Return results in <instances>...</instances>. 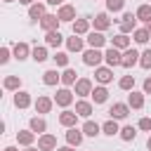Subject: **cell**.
Returning a JSON list of instances; mask_svg holds the SVG:
<instances>
[{
    "label": "cell",
    "instance_id": "cell-46",
    "mask_svg": "<svg viewBox=\"0 0 151 151\" xmlns=\"http://www.w3.org/2000/svg\"><path fill=\"white\" fill-rule=\"evenodd\" d=\"M47 5H52V7H57V5H64V0H47Z\"/></svg>",
    "mask_w": 151,
    "mask_h": 151
},
{
    "label": "cell",
    "instance_id": "cell-20",
    "mask_svg": "<svg viewBox=\"0 0 151 151\" xmlns=\"http://www.w3.org/2000/svg\"><path fill=\"white\" fill-rule=\"evenodd\" d=\"M76 113H78L80 118H90V116L94 113V104L87 101V99H78V101H76Z\"/></svg>",
    "mask_w": 151,
    "mask_h": 151
},
{
    "label": "cell",
    "instance_id": "cell-39",
    "mask_svg": "<svg viewBox=\"0 0 151 151\" xmlns=\"http://www.w3.org/2000/svg\"><path fill=\"white\" fill-rule=\"evenodd\" d=\"M125 7V0H106V12H123Z\"/></svg>",
    "mask_w": 151,
    "mask_h": 151
},
{
    "label": "cell",
    "instance_id": "cell-6",
    "mask_svg": "<svg viewBox=\"0 0 151 151\" xmlns=\"http://www.w3.org/2000/svg\"><path fill=\"white\" fill-rule=\"evenodd\" d=\"M137 14H132V12H125L123 14V19L118 21L120 24V33H134V28H137Z\"/></svg>",
    "mask_w": 151,
    "mask_h": 151
},
{
    "label": "cell",
    "instance_id": "cell-27",
    "mask_svg": "<svg viewBox=\"0 0 151 151\" xmlns=\"http://www.w3.org/2000/svg\"><path fill=\"white\" fill-rule=\"evenodd\" d=\"M83 132H85V137H97V134H101V125H99L97 120L85 118V123H83Z\"/></svg>",
    "mask_w": 151,
    "mask_h": 151
},
{
    "label": "cell",
    "instance_id": "cell-21",
    "mask_svg": "<svg viewBox=\"0 0 151 151\" xmlns=\"http://www.w3.org/2000/svg\"><path fill=\"white\" fill-rule=\"evenodd\" d=\"M66 50L68 52H85V38L73 33L71 38H66Z\"/></svg>",
    "mask_w": 151,
    "mask_h": 151
},
{
    "label": "cell",
    "instance_id": "cell-47",
    "mask_svg": "<svg viewBox=\"0 0 151 151\" xmlns=\"http://www.w3.org/2000/svg\"><path fill=\"white\" fill-rule=\"evenodd\" d=\"M33 2H38V0H19V5H26V7H31Z\"/></svg>",
    "mask_w": 151,
    "mask_h": 151
},
{
    "label": "cell",
    "instance_id": "cell-44",
    "mask_svg": "<svg viewBox=\"0 0 151 151\" xmlns=\"http://www.w3.org/2000/svg\"><path fill=\"white\" fill-rule=\"evenodd\" d=\"M142 87H144V90H142L144 94H151V76H149V78L144 80V85H142Z\"/></svg>",
    "mask_w": 151,
    "mask_h": 151
},
{
    "label": "cell",
    "instance_id": "cell-42",
    "mask_svg": "<svg viewBox=\"0 0 151 151\" xmlns=\"http://www.w3.org/2000/svg\"><path fill=\"white\" fill-rule=\"evenodd\" d=\"M137 127H139V130H144V132H151V118H149V116H144V118H139V123H137Z\"/></svg>",
    "mask_w": 151,
    "mask_h": 151
},
{
    "label": "cell",
    "instance_id": "cell-25",
    "mask_svg": "<svg viewBox=\"0 0 151 151\" xmlns=\"http://www.w3.org/2000/svg\"><path fill=\"white\" fill-rule=\"evenodd\" d=\"M35 137H38V134H35L31 127H28V130H19V132H17V142H19L21 146H33Z\"/></svg>",
    "mask_w": 151,
    "mask_h": 151
},
{
    "label": "cell",
    "instance_id": "cell-24",
    "mask_svg": "<svg viewBox=\"0 0 151 151\" xmlns=\"http://www.w3.org/2000/svg\"><path fill=\"white\" fill-rule=\"evenodd\" d=\"M28 127H31V130H33L38 137L47 132V123H45V118H42V116H33V118L28 120Z\"/></svg>",
    "mask_w": 151,
    "mask_h": 151
},
{
    "label": "cell",
    "instance_id": "cell-8",
    "mask_svg": "<svg viewBox=\"0 0 151 151\" xmlns=\"http://www.w3.org/2000/svg\"><path fill=\"white\" fill-rule=\"evenodd\" d=\"M47 14V5L45 2H33L31 7H28V19L33 21V24H40V19Z\"/></svg>",
    "mask_w": 151,
    "mask_h": 151
},
{
    "label": "cell",
    "instance_id": "cell-23",
    "mask_svg": "<svg viewBox=\"0 0 151 151\" xmlns=\"http://www.w3.org/2000/svg\"><path fill=\"white\" fill-rule=\"evenodd\" d=\"M76 83H78V73H76V68L66 66V68L61 71V85H64V87H73Z\"/></svg>",
    "mask_w": 151,
    "mask_h": 151
},
{
    "label": "cell",
    "instance_id": "cell-1",
    "mask_svg": "<svg viewBox=\"0 0 151 151\" xmlns=\"http://www.w3.org/2000/svg\"><path fill=\"white\" fill-rule=\"evenodd\" d=\"M101 61H104V52L101 50H97V47H87L85 52H83V64L85 66H101Z\"/></svg>",
    "mask_w": 151,
    "mask_h": 151
},
{
    "label": "cell",
    "instance_id": "cell-29",
    "mask_svg": "<svg viewBox=\"0 0 151 151\" xmlns=\"http://www.w3.org/2000/svg\"><path fill=\"white\" fill-rule=\"evenodd\" d=\"M127 104H130V109H144V92L132 90L127 94Z\"/></svg>",
    "mask_w": 151,
    "mask_h": 151
},
{
    "label": "cell",
    "instance_id": "cell-40",
    "mask_svg": "<svg viewBox=\"0 0 151 151\" xmlns=\"http://www.w3.org/2000/svg\"><path fill=\"white\" fill-rule=\"evenodd\" d=\"M52 59H54V64H57V66H61V68H66V66H68V54H66V52H57Z\"/></svg>",
    "mask_w": 151,
    "mask_h": 151
},
{
    "label": "cell",
    "instance_id": "cell-12",
    "mask_svg": "<svg viewBox=\"0 0 151 151\" xmlns=\"http://www.w3.org/2000/svg\"><path fill=\"white\" fill-rule=\"evenodd\" d=\"M38 149H40V151H57V137L50 134V132L40 134V137H38Z\"/></svg>",
    "mask_w": 151,
    "mask_h": 151
},
{
    "label": "cell",
    "instance_id": "cell-14",
    "mask_svg": "<svg viewBox=\"0 0 151 151\" xmlns=\"http://www.w3.org/2000/svg\"><path fill=\"white\" fill-rule=\"evenodd\" d=\"M90 24H92V17H78L73 21V33L76 35H87L90 33Z\"/></svg>",
    "mask_w": 151,
    "mask_h": 151
},
{
    "label": "cell",
    "instance_id": "cell-45",
    "mask_svg": "<svg viewBox=\"0 0 151 151\" xmlns=\"http://www.w3.org/2000/svg\"><path fill=\"white\" fill-rule=\"evenodd\" d=\"M57 151H76V146H71V144L68 146H57Z\"/></svg>",
    "mask_w": 151,
    "mask_h": 151
},
{
    "label": "cell",
    "instance_id": "cell-15",
    "mask_svg": "<svg viewBox=\"0 0 151 151\" xmlns=\"http://www.w3.org/2000/svg\"><path fill=\"white\" fill-rule=\"evenodd\" d=\"M85 42H87L90 47H97V50H101V47L106 45V35H104L101 31H90V33H87V38H85Z\"/></svg>",
    "mask_w": 151,
    "mask_h": 151
},
{
    "label": "cell",
    "instance_id": "cell-31",
    "mask_svg": "<svg viewBox=\"0 0 151 151\" xmlns=\"http://www.w3.org/2000/svg\"><path fill=\"white\" fill-rule=\"evenodd\" d=\"M111 47H118V50H127L130 47V38H127V33H118V35H113L111 38Z\"/></svg>",
    "mask_w": 151,
    "mask_h": 151
},
{
    "label": "cell",
    "instance_id": "cell-52",
    "mask_svg": "<svg viewBox=\"0 0 151 151\" xmlns=\"http://www.w3.org/2000/svg\"><path fill=\"white\" fill-rule=\"evenodd\" d=\"M2 2H17V0H2Z\"/></svg>",
    "mask_w": 151,
    "mask_h": 151
},
{
    "label": "cell",
    "instance_id": "cell-18",
    "mask_svg": "<svg viewBox=\"0 0 151 151\" xmlns=\"http://www.w3.org/2000/svg\"><path fill=\"white\" fill-rule=\"evenodd\" d=\"M31 47H28V42H17L14 47H12V54H14V59L17 61H26L28 57H31Z\"/></svg>",
    "mask_w": 151,
    "mask_h": 151
},
{
    "label": "cell",
    "instance_id": "cell-26",
    "mask_svg": "<svg viewBox=\"0 0 151 151\" xmlns=\"http://www.w3.org/2000/svg\"><path fill=\"white\" fill-rule=\"evenodd\" d=\"M57 17H59L61 21H76V19H78V17H76V7H73V5H59Z\"/></svg>",
    "mask_w": 151,
    "mask_h": 151
},
{
    "label": "cell",
    "instance_id": "cell-34",
    "mask_svg": "<svg viewBox=\"0 0 151 151\" xmlns=\"http://www.w3.org/2000/svg\"><path fill=\"white\" fill-rule=\"evenodd\" d=\"M31 59L38 61V64H42L45 59H50V57H47V47H45V45H35L33 52H31Z\"/></svg>",
    "mask_w": 151,
    "mask_h": 151
},
{
    "label": "cell",
    "instance_id": "cell-28",
    "mask_svg": "<svg viewBox=\"0 0 151 151\" xmlns=\"http://www.w3.org/2000/svg\"><path fill=\"white\" fill-rule=\"evenodd\" d=\"M42 83L52 87V85H57V83H61V73H59L57 68H47V71L42 73Z\"/></svg>",
    "mask_w": 151,
    "mask_h": 151
},
{
    "label": "cell",
    "instance_id": "cell-9",
    "mask_svg": "<svg viewBox=\"0 0 151 151\" xmlns=\"http://www.w3.org/2000/svg\"><path fill=\"white\" fill-rule=\"evenodd\" d=\"M94 80H97L99 85H109V83L113 80V68H111V66H97V68H94Z\"/></svg>",
    "mask_w": 151,
    "mask_h": 151
},
{
    "label": "cell",
    "instance_id": "cell-38",
    "mask_svg": "<svg viewBox=\"0 0 151 151\" xmlns=\"http://www.w3.org/2000/svg\"><path fill=\"white\" fill-rule=\"evenodd\" d=\"M118 134H120V139H123V142H132V139L137 137V130H134L132 125H123Z\"/></svg>",
    "mask_w": 151,
    "mask_h": 151
},
{
    "label": "cell",
    "instance_id": "cell-5",
    "mask_svg": "<svg viewBox=\"0 0 151 151\" xmlns=\"http://www.w3.org/2000/svg\"><path fill=\"white\" fill-rule=\"evenodd\" d=\"M83 139H85V132H83V127H66V144H71V146H80L83 144Z\"/></svg>",
    "mask_w": 151,
    "mask_h": 151
},
{
    "label": "cell",
    "instance_id": "cell-30",
    "mask_svg": "<svg viewBox=\"0 0 151 151\" xmlns=\"http://www.w3.org/2000/svg\"><path fill=\"white\" fill-rule=\"evenodd\" d=\"M101 132H104L106 137H113V134H118V132H120V125H118V120H116V118H109L106 123H101Z\"/></svg>",
    "mask_w": 151,
    "mask_h": 151
},
{
    "label": "cell",
    "instance_id": "cell-11",
    "mask_svg": "<svg viewBox=\"0 0 151 151\" xmlns=\"http://www.w3.org/2000/svg\"><path fill=\"white\" fill-rule=\"evenodd\" d=\"M78 113L76 111H71V109H64L61 113H59V125H64V127H76L78 125Z\"/></svg>",
    "mask_w": 151,
    "mask_h": 151
},
{
    "label": "cell",
    "instance_id": "cell-3",
    "mask_svg": "<svg viewBox=\"0 0 151 151\" xmlns=\"http://www.w3.org/2000/svg\"><path fill=\"white\" fill-rule=\"evenodd\" d=\"M104 61H106V66H111V68L123 66V50H118V47H109V50L104 52Z\"/></svg>",
    "mask_w": 151,
    "mask_h": 151
},
{
    "label": "cell",
    "instance_id": "cell-19",
    "mask_svg": "<svg viewBox=\"0 0 151 151\" xmlns=\"http://www.w3.org/2000/svg\"><path fill=\"white\" fill-rule=\"evenodd\" d=\"M31 104H33L31 92H26V90H17V92H14V106H17V109H28Z\"/></svg>",
    "mask_w": 151,
    "mask_h": 151
},
{
    "label": "cell",
    "instance_id": "cell-35",
    "mask_svg": "<svg viewBox=\"0 0 151 151\" xmlns=\"http://www.w3.org/2000/svg\"><path fill=\"white\" fill-rule=\"evenodd\" d=\"M134 14H137V19H139V21H144V24H146V21L151 19V2H144V5H139Z\"/></svg>",
    "mask_w": 151,
    "mask_h": 151
},
{
    "label": "cell",
    "instance_id": "cell-51",
    "mask_svg": "<svg viewBox=\"0 0 151 151\" xmlns=\"http://www.w3.org/2000/svg\"><path fill=\"white\" fill-rule=\"evenodd\" d=\"M146 31H149V33H151V19H149V21H146Z\"/></svg>",
    "mask_w": 151,
    "mask_h": 151
},
{
    "label": "cell",
    "instance_id": "cell-2",
    "mask_svg": "<svg viewBox=\"0 0 151 151\" xmlns=\"http://www.w3.org/2000/svg\"><path fill=\"white\" fill-rule=\"evenodd\" d=\"M73 94H76V92H71L68 87H59V90H57V94H54V104H57V106H61V109H68V106L73 104V99H76Z\"/></svg>",
    "mask_w": 151,
    "mask_h": 151
},
{
    "label": "cell",
    "instance_id": "cell-33",
    "mask_svg": "<svg viewBox=\"0 0 151 151\" xmlns=\"http://www.w3.org/2000/svg\"><path fill=\"white\" fill-rule=\"evenodd\" d=\"M2 87H5V90H12V92H17V90H21V78H19V76H5V80H2Z\"/></svg>",
    "mask_w": 151,
    "mask_h": 151
},
{
    "label": "cell",
    "instance_id": "cell-17",
    "mask_svg": "<svg viewBox=\"0 0 151 151\" xmlns=\"http://www.w3.org/2000/svg\"><path fill=\"white\" fill-rule=\"evenodd\" d=\"M59 24H61V19H59L57 14H45V17L40 19V28H42L45 33H47V31H57Z\"/></svg>",
    "mask_w": 151,
    "mask_h": 151
},
{
    "label": "cell",
    "instance_id": "cell-36",
    "mask_svg": "<svg viewBox=\"0 0 151 151\" xmlns=\"http://www.w3.org/2000/svg\"><path fill=\"white\" fill-rule=\"evenodd\" d=\"M132 35H134V42H137V45H146L149 38H151V33L146 31V26H144V28H134Z\"/></svg>",
    "mask_w": 151,
    "mask_h": 151
},
{
    "label": "cell",
    "instance_id": "cell-41",
    "mask_svg": "<svg viewBox=\"0 0 151 151\" xmlns=\"http://www.w3.org/2000/svg\"><path fill=\"white\" fill-rule=\"evenodd\" d=\"M139 66H142V68H151V50H144V52H142Z\"/></svg>",
    "mask_w": 151,
    "mask_h": 151
},
{
    "label": "cell",
    "instance_id": "cell-49",
    "mask_svg": "<svg viewBox=\"0 0 151 151\" xmlns=\"http://www.w3.org/2000/svg\"><path fill=\"white\" fill-rule=\"evenodd\" d=\"M146 149L151 151V134H149V139H146Z\"/></svg>",
    "mask_w": 151,
    "mask_h": 151
},
{
    "label": "cell",
    "instance_id": "cell-50",
    "mask_svg": "<svg viewBox=\"0 0 151 151\" xmlns=\"http://www.w3.org/2000/svg\"><path fill=\"white\" fill-rule=\"evenodd\" d=\"M24 151H40V149H35V146H26Z\"/></svg>",
    "mask_w": 151,
    "mask_h": 151
},
{
    "label": "cell",
    "instance_id": "cell-4",
    "mask_svg": "<svg viewBox=\"0 0 151 151\" xmlns=\"http://www.w3.org/2000/svg\"><path fill=\"white\" fill-rule=\"evenodd\" d=\"M92 90H94V85H92V80H90V78H78V83L73 85V92H76L80 99L90 97V94H92Z\"/></svg>",
    "mask_w": 151,
    "mask_h": 151
},
{
    "label": "cell",
    "instance_id": "cell-43",
    "mask_svg": "<svg viewBox=\"0 0 151 151\" xmlns=\"http://www.w3.org/2000/svg\"><path fill=\"white\" fill-rule=\"evenodd\" d=\"M9 54H12V50H9L7 45H2V47H0V64H7V61H9Z\"/></svg>",
    "mask_w": 151,
    "mask_h": 151
},
{
    "label": "cell",
    "instance_id": "cell-32",
    "mask_svg": "<svg viewBox=\"0 0 151 151\" xmlns=\"http://www.w3.org/2000/svg\"><path fill=\"white\" fill-rule=\"evenodd\" d=\"M90 97H92V101H94V104H104V101L109 99V90H106L104 85H97V87L92 90V94H90Z\"/></svg>",
    "mask_w": 151,
    "mask_h": 151
},
{
    "label": "cell",
    "instance_id": "cell-48",
    "mask_svg": "<svg viewBox=\"0 0 151 151\" xmlns=\"http://www.w3.org/2000/svg\"><path fill=\"white\" fill-rule=\"evenodd\" d=\"M2 151H19V149H17V146H5Z\"/></svg>",
    "mask_w": 151,
    "mask_h": 151
},
{
    "label": "cell",
    "instance_id": "cell-13",
    "mask_svg": "<svg viewBox=\"0 0 151 151\" xmlns=\"http://www.w3.org/2000/svg\"><path fill=\"white\" fill-rule=\"evenodd\" d=\"M92 26H94V31H106V28H111V19H109V12H99V14H94L92 17Z\"/></svg>",
    "mask_w": 151,
    "mask_h": 151
},
{
    "label": "cell",
    "instance_id": "cell-16",
    "mask_svg": "<svg viewBox=\"0 0 151 151\" xmlns=\"http://www.w3.org/2000/svg\"><path fill=\"white\" fill-rule=\"evenodd\" d=\"M139 52L134 50V47H127L125 52H123V68H132V66H137L139 64Z\"/></svg>",
    "mask_w": 151,
    "mask_h": 151
},
{
    "label": "cell",
    "instance_id": "cell-37",
    "mask_svg": "<svg viewBox=\"0 0 151 151\" xmlns=\"http://www.w3.org/2000/svg\"><path fill=\"white\" fill-rule=\"evenodd\" d=\"M118 87L125 90V92H132V90H134V76H130V73L123 76V78L118 80Z\"/></svg>",
    "mask_w": 151,
    "mask_h": 151
},
{
    "label": "cell",
    "instance_id": "cell-22",
    "mask_svg": "<svg viewBox=\"0 0 151 151\" xmlns=\"http://www.w3.org/2000/svg\"><path fill=\"white\" fill-rule=\"evenodd\" d=\"M61 42H66V38L59 33V28H57V31H47V33H45V45H47V47H59Z\"/></svg>",
    "mask_w": 151,
    "mask_h": 151
},
{
    "label": "cell",
    "instance_id": "cell-7",
    "mask_svg": "<svg viewBox=\"0 0 151 151\" xmlns=\"http://www.w3.org/2000/svg\"><path fill=\"white\" fill-rule=\"evenodd\" d=\"M127 116H130V104L116 101V104L109 109V118H116V120H125Z\"/></svg>",
    "mask_w": 151,
    "mask_h": 151
},
{
    "label": "cell",
    "instance_id": "cell-10",
    "mask_svg": "<svg viewBox=\"0 0 151 151\" xmlns=\"http://www.w3.org/2000/svg\"><path fill=\"white\" fill-rule=\"evenodd\" d=\"M52 106H54V99H50L47 94H38V99L33 101L35 113H50V111H52Z\"/></svg>",
    "mask_w": 151,
    "mask_h": 151
}]
</instances>
